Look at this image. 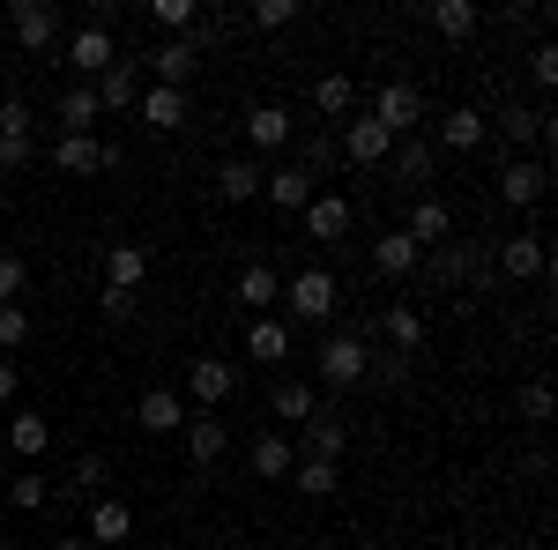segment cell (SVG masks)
<instances>
[{
    "instance_id": "cell-50",
    "label": "cell",
    "mask_w": 558,
    "mask_h": 550,
    "mask_svg": "<svg viewBox=\"0 0 558 550\" xmlns=\"http://www.w3.org/2000/svg\"><path fill=\"white\" fill-rule=\"evenodd\" d=\"M0 402H15V365L0 357Z\"/></svg>"
},
{
    "instance_id": "cell-34",
    "label": "cell",
    "mask_w": 558,
    "mask_h": 550,
    "mask_svg": "<svg viewBox=\"0 0 558 550\" xmlns=\"http://www.w3.org/2000/svg\"><path fill=\"white\" fill-rule=\"evenodd\" d=\"M246 357L283 365V357H291V328H283V320H254V328H246Z\"/></svg>"
},
{
    "instance_id": "cell-17",
    "label": "cell",
    "mask_w": 558,
    "mask_h": 550,
    "mask_svg": "<svg viewBox=\"0 0 558 550\" xmlns=\"http://www.w3.org/2000/svg\"><path fill=\"white\" fill-rule=\"evenodd\" d=\"M432 171H439V149H432V142H417V134H402V142H395V186L425 194Z\"/></svg>"
},
{
    "instance_id": "cell-40",
    "label": "cell",
    "mask_w": 558,
    "mask_h": 550,
    "mask_svg": "<svg viewBox=\"0 0 558 550\" xmlns=\"http://www.w3.org/2000/svg\"><path fill=\"white\" fill-rule=\"evenodd\" d=\"M529 83H536V89H558V45L551 38L529 45Z\"/></svg>"
},
{
    "instance_id": "cell-49",
    "label": "cell",
    "mask_w": 558,
    "mask_h": 550,
    "mask_svg": "<svg viewBox=\"0 0 558 550\" xmlns=\"http://www.w3.org/2000/svg\"><path fill=\"white\" fill-rule=\"evenodd\" d=\"M97 313H105V320H128L134 297H128V291H97Z\"/></svg>"
},
{
    "instance_id": "cell-6",
    "label": "cell",
    "mask_w": 558,
    "mask_h": 550,
    "mask_svg": "<svg viewBox=\"0 0 558 550\" xmlns=\"http://www.w3.org/2000/svg\"><path fill=\"white\" fill-rule=\"evenodd\" d=\"M52 164L89 179V171H120V142H97V134H60L52 142Z\"/></svg>"
},
{
    "instance_id": "cell-2",
    "label": "cell",
    "mask_w": 558,
    "mask_h": 550,
    "mask_svg": "<svg viewBox=\"0 0 558 550\" xmlns=\"http://www.w3.org/2000/svg\"><path fill=\"white\" fill-rule=\"evenodd\" d=\"M283 305H291V320H305V328H328L336 305H343V283H336L328 268H299V276L283 283Z\"/></svg>"
},
{
    "instance_id": "cell-31",
    "label": "cell",
    "mask_w": 558,
    "mask_h": 550,
    "mask_svg": "<svg viewBox=\"0 0 558 550\" xmlns=\"http://www.w3.org/2000/svg\"><path fill=\"white\" fill-rule=\"evenodd\" d=\"M476 23H484V8H476V0H432V30H439L447 45L476 38Z\"/></svg>"
},
{
    "instance_id": "cell-47",
    "label": "cell",
    "mask_w": 558,
    "mask_h": 550,
    "mask_svg": "<svg viewBox=\"0 0 558 550\" xmlns=\"http://www.w3.org/2000/svg\"><path fill=\"white\" fill-rule=\"evenodd\" d=\"M521 417H529V424H544V417H551V387H544V380H529V387H521Z\"/></svg>"
},
{
    "instance_id": "cell-15",
    "label": "cell",
    "mask_w": 558,
    "mask_h": 550,
    "mask_svg": "<svg viewBox=\"0 0 558 550\" xmlns=\"http://www.w3.org/2000/svg\"><path fill=\"white\" fill-rule=\"evenodd\" d=\"M97 550H120L134 536V506L128 499H89V528H83Z\"/></svg>"
},
{
    "instance_id": "cell-29",
    "label": "cell",
    "mask_w": 558,
    "mask_h": 550,
    "mask_svg": "<svg viewBox=\"0 0 558 550\" xmlns=\"http://www.w3.org/2000/svg\"><path fill=\"white\" fill-rule=\"evenodd\" d=\"M52 120H60V134H97V120H105V112H97V89L75 83L60 105H52Z\"/></svg>"
},
{
    "instance_id": "cell-33",
    "label": "cell",
    "mask_w": 558,
    "mask_h": 550,
    "mask_svg": "<svg viewBox=\"0 0 558 550\" xmlns=\"http://www.w3.org/2000/svg\"><path fill=\"white\" fill-rule=\"evenodd\" d=\"M8 447L23 454V462H45V447H52V424L38 410H23V417H8Z\"/></svg>"
},
{
    "instance_id": "cell-51",
    "label": "cell",
    "mask_w": 558,
    "mask_h": 550,
    "mask_svg": "<svg viewBox=\"0 0 558 550\" xmlns=\"http://www.w3.org/2000/svg\"><path fill=\"white\" fill-rule=\"evenodd\" d=\"M52 550H97V543H89V536H60Z\"/></svg>"
},
{
    "instance_id": "cell-54",
    "label": "cell",
    "mask_w": 558,
    "mask_h": 550,
    "mask_svg": "<svg viewBox=\"0 0 558 550\" xmlns=\"http://www.w3.org/2000/svg\"><path fill=\"white\" fill-rule=\"evenodd\" d=\"M120 550H128V543H120Z\"/></svg>"
},
{
    "instance_id": "cell-5",
    "label": "cell",
    "mask_w": 558,
    "mask_h": 550,
    "mask_svg": "<svg viewBox=\"0 0 558 550\" xmlns=\"http://www.w3.org/2000/svg\"><path fill=\"white\" fill-rule=\"evenodd\" d=\"M365 120H380V127L402 142V134H417V120H425V97H417V83H380Z\"/></svg>"
},
{
    "instance_id": "cell-20",
    "label": "cell",
    "mask_w": 558,
    "mask_h": 550,
    "mask_svg": "<svg viewBox=\"0 0 558 550\" xmlns=\"http://www.w3.org/2000/svg\"><path fill=\"white\" fill-rule=\"evenodd\" d=\"M260 179H268L260 157H223L216 164V201H260Z\"/></svg>"
},
{
    "instance_id": "cell-30",
    "label": "cell",
    "mask_w": 558,
    "mask_h": 550,
    "mask_svg": "<svg viewBox=\"0 0 558 550\" xmlns=\"http://www.w3.org/2000/svg\"><path fill=\"white\" fill-rule=\"evenodd\" d=\"M387 149H395V134H387L380 120H350V127H343V157H350V164H380Z\"/></svg>"
},
{
    "instance_id": "cell-35",
    "label": "cell",
    "mask_w": 558,
    "mask_h": 550,
    "mask_svg": "<svg viewBox=\"0 0 558 550\" xmlns=\"http://www.w3.org/2000/svg\"><path fill=\"white\" fill-rule=\"evenodd\" d=\"M291 484H299L305 499H336V484H343V476H336V462H305V454H299Z\"/></svg>"
},
{
    "instance_id": "cell-7",
    "label": "cell",
    "mask_w": 558,
    "mask_h": 550,
    "mask_svg": "<svg viewBox=\"0 0 558 550\" xmlns=\"http://www.w3.org/2000/svg\"><path fill=\"white\" fill-rule=\"evenodd\" d=\"M544 186H551V164H544V157H507V164H499V201H507V209H536Z\"/></svg>"
},
{
    "instance_id": "cell-10",
    "label": "cell",
    "mask_w": 558,
    "mask_h": 550,
    "mask_svg": "<svg viewBox=\"0 0 558 550\" xmlns=\"http://www.w3.org/2000/svg\"><path fill=\"white\" fill-rule=\"evenodd\" d=\"M551 268V246H544V231H514L507 246H499V276L507 283H536Z\"/></svg>"
},
{
    "instance_id": "cell-11",
    "label": "cell",
    "mask_w": 558,
    "mask_h": 550,
    "mask_svg": "<svg viewBox=\"0 0 558 550\" xmlns=\"http://www.w3.org/2000/svg\"><path fill=\"white\" fill-rule=\"evenodd\" d=\"M134 112H142V127H157V134H179V127H186V89L142 83V97H134Z\"/></svg>"
},
{
    "instance_id": "cell-26",
    "label": "cell",
    "mask_w": 558,
    "mask_h": 550,
    "mask_svg": "<svg viewBox=\"0 0 558 550\" xmlns=\"http://www.w3.org/2000/svg\"><path fill=\"white\" fill-rule=\"evenodd\" d=\"M142 276H149V246H105V291H142Z\"/></svg>"
},
{
    "instance_id": "cell-14",
    "label": "cell",
    "mask_w": 558,
    "mask_h": 550,
    "mask_svg": "<svg viewBox=\"0 0 558 550\" xmlns=\"http://www.w3.org/2000/svg\"><path fill=\"white\" fill-rule=\"evenodd\" d=\"M402 231L417 239V254H432V246H447V239H454V209H447L439 194H417V209H410Z\"/></svg>"
},
{
    "instance_id": "cell-28",
    "label": "cell",
    "mask_w": 558,
    "mask_h": 550,
    "mask_svg": "<svg viewBox=\"0 0 558 550\" xmlns=\"http://www.w3.org/2000/svg\"><path fill=\"white\" fill-rule=\"evenodd\" d=\"M492 127L507 134V142H551V112H529V105H499V120H492ZM514 149H507V157H514Z\"/></svg>"
},
{
    "instance_id": "cell-24",
    "label": "cell",
    "mask_w": 558,
    "mask_h": 550,
    "mask_svg": "<svg viewBox=\"0 0 558 550\" xmlns=\"http://www.w3.org/2000/svg\"><path fill=\"white\" fill-rule=\"evenodd\" d=\"M223 447H231V431H223L216 410L186 417V462H194V468H216V462H223Z\"/></svg>"
},
{
    "instance_id": "cell-36",
    "label": "cell",
    "mask_w": 558,
    "mask_h": 550,
    "mask_svg": "<svg viewBox=\"0 0 558 550\" xmlns=\"http://www.w3.org/2000/svg\"><path fill=\"white\" fill-rule=\"evenodd\" d=\"M365 387H380V394L410 387V357H395V350H373V365H365Z\"/></svg>"
},
{
    "instance_id": "cell-37",
    "label": "cell",
    "mask_w": 558,
    "mask_h": 550,
    "mask_svg": "<svg viewBox=\"0 0 558 550\" xmlns=\"http://www.w3.org/2000/svg\"><path fill=\"white\" fill-rule=\"evenodd\" d=\"M313 105H320L328 120H343L350 105H357V89H350V75H320V83H313Z\"/></svg>"
},
{
    "instance_id": "cell-9",
    "label": "cell",
    "mask_w": 558,
    "mask_h": 550,
    "mask_svg": "<svg viewBox=\"0 0 558 550\" xmlns=\"http://www.w3.org/2000/svg\"><path fill=\"white\" fill-rule=\"evenodd\" d=\"M343 447H350V424L336 417V410H313V417L299 424V454L305 462H343Z\"/></svg>"
},
{
    "instance_id": "cell-1",
    "label": "cell",
    "mask_w": 558,
    "mask_h": 550,
    "mask_svg": "<svg viewBox=\"0 0 558 550\" xmlns=\"http://www.w3.org/2000/svg\"><path fill=\"white\" fill-rule=\"evenodd\" d=\"M365 365H373V342L357 335V328H343V335L328 328L320 350H313V372H320L328 387H365Z\"/></svg>"
},
{
    "instance_id": "cell-25",
    "label": "cell",
    "mask_w": 558,
    "mask_h": 550,
    "mask_svg": "<svg viewBox=\"0 0 558 550\" xmlns=\"http://www.w3.org/2000/svg\"><path fill=\"white\" fill-rule=\"evenodd\" d=\"M299 216H305V239H320V246H336V239L350 231V201L343 194H313Z\"/></svg>"
},
{
    "instance_id": "cell-44",
    "label": "cell",
    "mask_w": 558,
    "mask_h": 550,
    "mask_svg": "<svg viewBox=\"0 0 558 550\" xmlns=\"http://www.w3.org/2000/svg\"><path fill=\"white\" fill-rule=\"evenodd\" d=\"M23 291H31V268H23V254H0V305H15Z\"/></svg>"
},
{
    "instance_id": "cell-4",
    "label": "cell",
    "mask_w": 558,
    "mask_h": 550,
    "mask_svg": "<svg viewBox=\"0 0 558 550\" xmlns=\"http://www.w3.org/2000/svg\"><path fill=\"white\" fill-rule=\"evenodd\" d=\"M231 394H239V365L231 357H194L186 365V402L194 410H223Z\"/></svg>"
},
{
    "instance_id": "cell-18",
    "label": "cell",
    "mask_w": 558,
    "mask_h": 550,
    "mask_svg": "<svg viewBox=\"0 0 558 550\" xmlns=\"http://www.w3.org/2000/svg\"><path fill=\"white\" fill-rule=\"evenodd\" d=\"M194 68H202V52H194L186 38H165L157 52H149V83H165V89H186Z\"/></svg>"
},
{
    "instance_id": "cell-52",
    "label": "cell",
    "mask_w": 558,
    "mask_h": 550,
    "mask_svg": "<svg viewBox=\"0 0 558 550\" xmlns=\"http://www.w3.org/2000/svg\"><path fill=\"white\" fill-rule=\"evenodd\" d=\"M0 550H15V543H8V536H0Z\"/></svg>"
},
{
    "instance_id": "cell-23",
    "label": "cell",
    "mask_w": 558,
    "mask_h": 550,
    "mask_svg": "<svg viewBox=\"0 0 558 550\" xmlns=\"http://www.w3.org/2000/svg\"><path fill=\"white\" fill-rule=\"evenodd\" d=\"M231 297H239L246 313L268 320V313H276V297H283V283H276V268H268V260H246V268H239V283H231Z\"/></svg>"
},
{
    "instance_id": "cell-32",
    "label": "cell",
    "mask_w": 558,
    "mask_h": 550,
    "mask_svg": "<svg viewBox=\"0 0 558 550\" xmlns=\"http://www.w3.org/2000/svg\"><path fill=\"white\" fill-rule=\"evenodd\" d=\"M246 462H254V476H291V468H299V447H291L283 431H260L254 447H246Z\"/></svg>"
},
{
    "instance_id": "cell-21",
    "label": "cell",
    "mask_w": 558,
    "mask_h": 550,
    "mask_svg": "<svg viewBox=\"0 0 558 550\" xmlns=\"http://www.w3.org/2000/svg\"><path fill=\"white\" fill-rule=\"evenodd\" d=\"M417 239H410V231H380V239H373V268H380L387 283H410V276H417Z\"/></svg>"
},
{
    "instance_id": "cell-8",
    "label": "cell",
    "mask_w": 558,
    "mask_h": 550,
    "mask_svg": "<svg viewBox=\"0 0 558 550\" xmlns=\"http://www.w3.org/2000/svg\"><path fill=\"white\" fill-rule=\"evenodd\" d=\"M60 60H68V68H75V75H83V83H97V75H105V68H112V60H120V45H112V30H75V38H60Z\"/></svg>"
},
{
    "instance_id": "cell-13",
    "label": "cell",
    "mask_w": 558,
    "mask_h": 550,
    "mask_svg": "<svg viewBox=\"0 0 558 550\" xmlns=\"http://www.w3.org/2000/svg\"><path fill=\"white\" fill-rule=\"evenodd\" d=\"M484 134H492V112L454 105V112L439 120V149H447V157H470V149H484Z\"/></svg>"
},
{
    "instance_id": "cell-22",
    "label": "cell",
    "mask_w": 558,
    "mask_h": 550,
    "mask_svg": "<svg viewBox=\"0 0 558 550\" xmlns=\"http://www.w3.org/2000/svg\"><path fill=\"white\" fill-rule=\"evenodd\" d=\"M89 89H97V112H134V97H142V68H134V60H112Z\"/></svg>"
},
{
    "instance_id": "cell-12",
    "label": "cell",
    "mask_w": 558,
    "mask_h": 550,
    "mask_svg": "<svg viewBox=\"0 0 558 550\" xmlns=\"http://www.w3.org/2000/svg\"><path fill=\"white\" fill-rule=\"evenodd\" d=\"M186 417H194V410H186V394H172V387H149V394L134 402V424L157 431V439H165V431H186Z\"/></svg>"
},
{
    "instance_id": "cell-41",
    "label": "cell",
    "mask_w": 558,
    "mask_h": 550,
    "mask_svg": "<svg viewBox=\"0 0 558 550\" xmlns=\"http://www.w3.org/2000/svg\"><path fill=\"white\" fill-rule=\"evenodd\" d=\"M246 23H254V30H291V23H299V0H254Z\"/></svg>"
},
{
    "instance_id": "cell-53",
    "label": "cell",
    "mask_w": 558,
    "mask_h": 550,
    "mask_svg": "<svg viewBox=\"0 0 558 550\" xmlns=\"http://www.w3.org/2000/svg\"><path fill=\"white\" fill-rule=\"evenodd\" d=\"M521 550H544V543H521Z\"/></svg>"
},
{
    "instance_id": "cell-42",
    "label": "cell",
    "mask_w": 558,
    "mask_h": 550,
    "mask_svg": "<svg viewBox=\"0 0 558 550\" xmlns=\"http://www.w3.org/2000/svg\"><path fill=\"white\" fill-rule=\"evenodd\" d=\"M149 15H157V30H172V38H186V30H194V15H202V8H194V0H157V8H149Z\"/></svg>"
},
{
    "instance_id": "cell-46",
    "label": "cell",
    "mask_w": 558,
    "mask_h": 550,
    "mask_svg": "<svg viewBox=\"0 0 558 550\" xmlns=\"http://www.w3.org/2000/svg\"><path fill=\"white\" fill-rule=\"evenodd\" d=\"M31 342V313L23 305H0V350H23Z\"/></svg>"
},
{
    "instance_id": "cell-45",
    "label": "cell",
    "mask_w": 558,
    "mask_h": 550,
    "mask_svg": "<svg viewBox=\"0 0 558 550\" xmlns=\"http://www.w3.org/2000/svg\"><path fill=\"white\" fill-rule=\"evenodd\" d=\"M31 157H38L31 134H0V171H31Z\"/></svg>"
},
{
    "instance_id": "cell-19",
    "label": "cell",
    "mask_w": 558,
    "mask_h": 550,
    "mask_svg": "<svg viewBox=\"0 0 558 550\" xmlns=\"http://www.w3.org/2000/svg\"><path fill=\"white\" fill-rule=\"evenodd\" d=\"M283 142H291V105H254L246 112V149L254 157H276Z\"/></svg>"
},
{
    "instance_id": "cell-27",
    "label": "cell",
    "mask_w": 558,
    "mask_h": 550,
    "mask_svg": "<svg viewBox=\"0 0 558 550\" xmlns=\"http://www.w3.org/2000/svg\"><path fill=\"white\" fill-rule=\"evenodd\" d=\"M260 194H268L276 209H305V201H313L320 186H313V179H305L299 164H268V179H260Z\"/></svg>"
},
{
    "instance_id": "cell-38",
    "label": "cell",
    "mask_w": 558,
    "mask_h": 550,
    "mask_svg": "<svg viewBox=\"0 0 558 550\" xmlns=\"http://www.w3.org/2000/svg\"><path fill=\"white\" fill-rule=\"evenodd\" d=\"M268 410H276V417H291V424H305V417H313V410H320V402H313V387L283 380V387H276V402H268Z\"/></svg>"
},
{
    "instance_id": "cell-48",
    "label": "cell",
    "mask_w": 558,
    "mask_h": 550,
    "mask_svg": "<svg viewBox=\"0 0 558 550\" xmlns=\"http://www.w3.org/2000/svg\"><path fill=\"white\" fill-rule=\"evenodd\" d=\"M31 120H38V112H31L23 97H0V134H31Z\"/></svg>"
},
{
    "instance_id": "cell-3",
    "label": "cell",
    "mask_w": 558,
    "mask_h": 550,
    "mask_svg": "<svg viewBox=\"0 0 558 550\" xmlns=\"http://www.w3.org/2000/svg\"><path fill=\"white\" fill-rule=\"evenodd\" d=\"M8 30H15V45H23V52H60V8H52V0H15V8H8Z\"/></svg>"
},
{
    "instance_id": "cell-16",
    "label": "cell",
    "mask_w": 558,
    "mask_h": 550,
    "mask_svg": "<svg viewBox=\"0 0 558 550\" xmlns=\"http://www.w3.org/2000/svg\"><path fill=\"white\" fill-rule=\"evenodd\" d=\"M380 335H387L395 357H417V350H425V313H417L410 297H395V305L380 313Z\"/></svg>"
},
{
    "instance_id": "cell-39",
    "label": "cell",
    "mask_w": 558,
    "mask_h": 550,
    "mask_svg": "<svg viewBox=\"0 0 558 550\" xmlns=\"http://www.w3.org/2000/svg\"><path fill=\"white\" fill-rule=\"evenodd\" d=\"M105 484H112V462L105 454H75V491L83 499H105Z\"/></svg>"
},
{
    "instance_id": "cell-43",
    "label": "cell",
    "mask_w": 558,
    "mask_h": 550,
    "mask_svg": "<svg viewBox=\"0 0 558 550\" xmlns=\"http://www.w3.org/2000/svg\"><path fill=\"white\" fill-rule=\"evenodd\" d=\"M45 499H52V491H45V476H38V468H31V476H15V484H8V506H15V513H38Z\"/></svg>"
}]
</instances>
